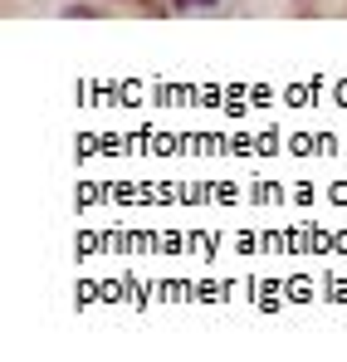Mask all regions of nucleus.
<instances>
[{"instance_id": "nucleus-1", "label": "nucleus", "mask_w": 347, "mask_h": 362, "mask_svg": "<svg viewBox=\"0 0 347 362\" xmlns=\"http://www.w3.org/2000/svg\"><path fill=\"white\" fill-rule=\"evenodd\" d=\"M93 15H98L93 0H69V5H64V20H93Z\"/></svg>"}, {"instance_id": "nucleus-2", "label": "nucleus", "mask_w": 347, "mask_h": 362, "mask_svg": "<svg viewBox=\"0 0 347 362\" xmlns=\"http://www.w3.org/2000/svg\"><path fill=\"white\" fill-rule=\"evenodd\" d=\"M196 10V0H172V15H191Z\"/></svg>"}, {"instance_id": "nucleus-3", "label": "nucleus", "mask_w": 347, "mask_h": 362, "mask_svg": "<svg viewBox=\"0 0 347 362\" xmlns=\"http://www.w3.org/2000/svg\"><path fill=\"white\" fill-rule=\"evenodd\" d=\"M216 5H220V0H196V10H216Z\"/></svg>"}]
</instances>
